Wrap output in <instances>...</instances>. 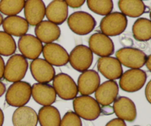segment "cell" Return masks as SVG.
I'll return each instance as SVG.
<instances>
[{
  "label": "cell",
  "instance_id": "1",
  "mask_svg": "<svg viewBox=\"0 0 151 126\" xmlns=\"http://www.w3.org/2000/svg\"><path fill=\"white\" fill-rule=\"evenodd\" d=\"M75 113L86 120H95L101 114V107L97 100L89 95L76 97L73 100Z\"/></svg>",
  "mask_w": 151,
  "mask_h": 126
},
{
  "label": "cell",
  "instance_id": "2",
  "mask_svg": "<svg viewBox=\"0 0 151 126\" xmlns=\"http://www.w3.org/2000/svg\"><path fill=\"white\" fill-rule=\"evenodd\" d=\"M31 97V85L25 81H18L10 86L5 94L7 104L13 107L24 106Z\"/></svg>",
  "mask_w": 151,
  "mask_h": 126
},
{
  "label": "cell",
  "instance_id": "3",
  "mask_svg": "<svg viewBox=\"0 0 151 126\" xmlns=\"http://www.w3.org/2000/svg\"><path fill=\"white\" fill-rule=\"evenodd\" d=\"M69 29L79 35H86L92 32L97 22L95 19L89 13L84 11H77L72 13L67 18Z\"/></svg>",
  "mask_w": 151,
  "mask_h": 126
},
{
  "label": "cell",
  "instance_id": "4",
  "mask_svg": "<svg viewBox=\"0 0 151 126\" xmlns=\"http://www.w3.org/2000/svg\"><path fill=\"white\" fill-rule=\"evenodd\" d=\"M128 19L120 12H113L102 19L100 27L102 33L107 36H116L122 34L128 26Z\"/></svg>",
  "mask_w": 151,
  "mask_h": 126
},
{
  "label": "cell",
  "instance_id": "5",
  "mask_svg": "<svg viewBox=\"0 0 151 126\" xmlns=\"http://www.w3.org/2000/svg\"><path fill=\"white\" fill-rule=\"evenodd\" d=\"M28 69V62L22 55H13L4 66L3 78L8 82L21 81L26 75Z\"/></svg>",
  "mask_w": 151,
  "mask_h": 126
},
{
  "label": "cell",
  "instance_id": "6",
  "mask_svg": "<svg viewBox=\"0 0 151 126\" xmlns=\"http://www.w3.org/2000/svg\"><path fill=\"white\" fill-rule=\"evenodd\" d=\"M52 87L60 98L64 100H74L78 94V86L72 78L65 73H59L52 80Z\"/></svg>",
  "mask_w": 151,
  "mask_h": 126
},
{
  "label": "cell",
  "instance_id": "7",
  "mask_svg": "<svg viewBox=\"0 0 151 126\" xmlns=\"http://www.w3.org/2000/svg\"><path fill=\"white\" fill-rule=\"evenodd\" d=\"M147 78L145 71L140 69H131L122 73L119 78V86L127 92H135L144 86Z\"/></svg>",
  "mask_w": 151,
  "mask_h": 126
},
{
  "label": "cell",
  "instance_id": "8",
  "mask_svg": "<svg viewBox=\"0 0 151 126\" xmlns=\"http://www.w3.org/2000/svg\"><path fill=\"white\" fill-rule=\"evenodd\" d=\"M147 55L139 49L124 47L116 53V58L120 63L131 69H140L145 65Z\"/></svg>",
  "mask_w": 151,
  "mask_h": 126
},
{
  "label": "cell",
  "instance_id": "9",
  "mask_svg": "<svg viewBox=\"0 0 151 126\" xmlns=\"http://www.w3.org/2000/svg\"><path fill=\"white\" fill-rule=\"evenodd\" d=\"M93 53L86 45H78L71 51L69 61L73 69L80 72L88 70L93 62Z\"/></svg>",
  "mask_w": 151,
  "mask_h": 126
},
{
  "label": "cell",
  "instance_id": "10",
  "mask_svg": "<svg viewBox=\"0 0 151 126\" xmlns=\"http://www.w3.org/2000/svg\"><path fill=\"white\" fill-rule=\"evenodd\" d=\"M88 48L100 57L111 56L114 53V44L111 38L102 32H96L88 39Z\"/></svg>",
  "mask_w": 151,
  "mask_h": 126
},
{
  "label": "cell",
  "instance_id": "11",
  "mask_svg": "<svg viewBox=\"0 0 151 126\" xmlns=\"http://www.w3.org/2000/svg\"><path fill=\"white\" fill-rule=\"evenodd\" d=\"M43 56L52 66H63L69 62V53L64 47L56 43H50L43 46Z\"/></svg>",
  "mask_w": 151,
  "mask_h": 126
},
{
  "label": "cell",
  "instance_id": "12",
  "mask_svg": "<svg viewBox=\"0 0 151 126\" xmlns=\"http://www.w3.org/2000/svg\"><path fill=\"white\" fill-rule=\"evenodd\" d=\"M18 47L25 58L35 60L38 58L42 53L43 44L35 35L25 34L19 38Z\"/></svg>",
  "mask_w": 151,
  "mask_h": 126
},
{
  "label": "cell",
  "instance_id": "13",
  "mask_svg": "<svg viewBox=\"0 0 151 126\" xmlns=\"http://www.w3.org/2000/svg\"><path fill=\"white\" fill-rule=\"evenodd\" d=\"M29 69L34 79L40 84H48L55 76V70L53 66L42 58L32 60Z\"/></svg>",
  "mask_w": 151,
  "mask_h": 126
},
{
  "label": "cell",
  "instance_id": "14",
  "mask_svg": "<svg viewBox=\"0 0 151 126\" xmlns=\"http://www.w3.org/2000/svg\"><path fill=\"white\" fill-rule=\"evenodd\" d=\"M95 100L100 106L109 107L117 98L119 86L116 81H107L99 86L95 91Z\"/></svg>",
  "mask_w": 151,
  "mask_h": 126
},
{
  "label": "cell",
  "instance_id": "15",
  "mask_svg": "<svg viewBox=\"0 0 151 126\" xmlns=\"http://www.w3.org/2000/svg\"><path fill=\"white\" fill-rule=\"evenodd\" d=\"M98 71L109 81L119 79L123 73L122 64L116 58L101 57L97 61Z\"/></svg>",
  "mask_w": 151,
  "mask_h": 126
},
{
  "label": "cell",
  "instance_id": "16",
  "mask_svg": "<svg viewBox=\"0 0 151 126\" xmlns=\"http://www.w3.org/2000/svg\"><path fill=\"white\" fill-rule=\"evenodd\" d=\"M31 96L37 103L47 106H51L55 102L57 94L51 85L38 83L31 86Z\"/></svg>",
  "mask_w": 151,
  "mask_h": 126
},
{
  "label": "cell",
  "instance_id": "17",
  "mask_svg": "<svg viewBox=\"0 0 151 126\" xmlns=\"http://www.w3.org/2000/svg\"><path fill=\"white\" fill-rule=\"evenodd\" d=\"M113 112L119 119L128 122H134L137 118L135 103L127 97H119L115 100Z\"/></svg>",
  "mask_w": 151,
  "mask_h": 126
},
{
  "label": "cell",
  "instance_id": "18",
  "mask_svg": "<svg viewBox=\"0 0 151 126\" xmlns=\"http://www.w3.org/2000/svg\"><path fill=\"white\" fill-rule=\"evenodd\" d=\"M24 11L27 23L32 26H36L42 22L45 16V4L43 0H26Z\"/></svg>",
  "mask_w": 151,
  "mask_h": 126
},
{
  "label": "cell",
  "instance_id": "19",
  "mask_svg": "<svg viewBox=\"0 0 151 126\" xmlns=\"http://www.w3.org/2000/svg\"><path fill=\"white\" fill-rule=\"evenodd\" d=\"M100 85L98 72L94 70H86L83 72L78 80V92L82 95H90L95 92Z\"/></svg>",
  "mask_w": 151,
  "mask_h": 126
},
{
  "label": "cell",
  "instance_id": "20",
  "mask_svg": "<svg viewBox=\"0 0 151 126\" xmlns=\"http://www.w3.org/2000/svg\"><path fill=\"white\" fill-rule=\"evenodd\" d=\"M68 13L69 8L64 0H52L46 7V17L57 25L62 24L67 19Z\"/></svg>",
  "mask_w": 151,
  "mask_h": 126
},
{
  "label": "cell",
  "instance_id": "21",
  "mask_svg": "<svg viewBox=\"0 0 151 126\" xmlns=\"http://www.w3.org/2000/svg\"><path fill=\"white\" fill-rule=\"evenodd\" d=\"M35 33L41 43L50 44L60 38V29L58 25L50 21H42L35 26Z\"/></svg>",
  "mask_w": 151,
  "mask_h": 126
},
{
  "label": "cell",
  "instance_id": "22",
  "mask_svg": "<svg viewBox=\"0 0 151 126\" xmlns=\"http://www.w3.org/2000/svg\"><path fill=\"white\" fill-rule=\"evenodd\" d=\"M2 27L9 35L21 37L25 35L29 30V24L25 19L19 16H10L3 19Z\"/></svg>",
  "mask_w": 151,
  "mask_h": 126
},
{
  "label": "cell",
  "instance_id": "23",
  "mask_svg": "<svg viewBox=\"0 0 151 126\" xmlns=\"http://www.w3.org/2000/svg\"><path fill=\"white\" fill-rule=\"evenodd\" d=\"M13 126H37L38 114L29 106L19 107L13 114Z\"/></svg>",
  "mask_w": 151,
  "mask_h": 126
},
{
  "label": "cell",
  "instance_id": "24",
  "mask_svg": "<svg viewBox=\"0 0 151 126\" xmlns=\"http://www.w3.org/2000/svg\"><path fill=\"white\" fill-rule=\"evenodd\" d=\"M118 7L120 13L131 18H138L146 11V6L142 0H119Z\"/></svg>",
  "mask_w": 151,
  "mask_h": 126
},
{
  "label": "cell",
  "instance_id": "25",
  "mask_svg": "<svg viewBox=\"0 0 151 126\" xmlns=\"http://www.w3.org/2000/svg\"><path fill=\"white\" fill-rule=\"evenodd\" d=\"M60 112L54 106H43L38 112V121L41 126H60Z\"/></svg>",
  "mask_w": 151,
  "mask_h": 126
},
{
  "label": "cell",
  "instance_id": "26",
  "mask_svg": "<svg viewBox=\"0 0 151 126\" xmlns=\"http://www.w3.org/2000/svg\"><path fill=\"white\" fill-rule=\"evenodd\" d=\"M134 38L138 41H147L151 38V22L146 18H139L132 27Z\"/></svg>",
  "mask_w": 151,
  "mask_h": 126
},
{
  "label": "cell",
  "instance_id": "27",
  "mask_svg": "<svg viewBox=\"0 0 151 126\" xmlns=\"http://www.w3.org/2000/svg\"><path fill=\"white\" fill-rule=\"evenodd\" d=\"M26 0H1L0 12L7 16H17L24 9Z\"/></svg>",
  "mask_w": 151,
  "mask_h": 126
},
{
  "label": "cell",
  "instance_id": "28",
  "mask_svg": "<svg viewBox=\"0 0 151 126\" xmlns=\"http://www.w3.org/2000/svg\"><path fill=\"white\" fill-rule=\"evenodd\" d=\"M86 2L91 11L100 16L109 14L114 8L112 0H86Z\"/></svg>",
  "mask_w": 151,
  "mask_h": 126
},
{
  "label": "cell",
  "instance_id": "29",
  "mask_svg": "<svg viewBox=\"0 0 151 126\" xmlns=\"http://www.w3.org/2000/svg\"><path fill=\"white\" fill-rule=\"evenodd\" d=\"M16 44L13 36L4 31H0V55L10 56L16 51Z\"/></svg>",
  "mask_w": 151,
  "mask_h": 126
},
{
  "label": "cell",
  "instance_id": "30",
  "mask_svg": "<svg viewBox=\"0 0 151 126\" xmlns=\"http://www.w3.org/2000/svg\"><path fill=\"white\" fill-rule=\"evenodd\" d=\"M60 126H82L81 117L74 112H68L60 120Z\"/></svg>",
  "mask_w": 151,
  "mask_h": 126
},
{
  "label": "cell",
  "instance_id": "31",
  "mask_svg": "<svg viewBox=\"0 0 151 126\" xmlns=\"http://www.w3.org/2000/svg\"><path fill=\"white\" fill-rule=\"evenodd\" d=\"M64 1L67 4L68 7L72 8H79L83 5L86 0H64Z\"/></svg>",
  "mask_w": 151,
  "mask_h": 126
},
{
  "label": "cell",
  "instance_id": "32",
  "mask_svg": "<svg viewBox=\"0 0 151 126\" xmlns=\"http://www.w3.org/2000/svg\"><path fill=\"white\" fill-rule=\"evenodd\" d=\"M106 126H127L125 122L122 120L119 119V118H115V119L111 120L109 121Z\"/></svg>",
  "mask_w": 151,
  "mask_h": 126
},
{
  "label": "cell",
  "instance_id": "33",
  "mask_svg": "<svg viewBox=\"0 0 151 126\" xmlns=\"http://www.w3.org/2000/svg\"><path fill=\"white\" fill-rule=\"evenodd\" d=\"M145 93V97L146 98H147V101L150 103H151V81H150L148 83H147V86H146Z\"/></svg>",
  "mask_w": 151,
  "mask_h": 126
},
{
  "label": "cell",
  "instance_id": "34",
  "mask_svg": "<svg viewBox=\"0 0 151 126\" xmlns=\"http://www.w3.org/2000/svg\"><path fill=\"white\" fill-rule=\"evenodd\" d=\"M4 66H5V63H4V59L0 55V79L3 78L4 77Z\"/></svg>",
  "mask_w": 151,
  "mask_h": 126
},
{
  "label": "cell",
  "instance_id": "35",
  "mask_svg": "<svg viewBox=\"0 0 151 126\" xmlns=\"http://www.w3.org/2000/svg\"><path fill=\"white\" fill-rule=\"evenodd\" d=\"M145 64L146 66H147V69H148L150 72H151V55L147 56Z\"/></svg>",
  "mask_w": 151,
  "mask_h": 126
},
{
  "label": "cell",
  "instance_id": "36",
  "mask_svg": "<svg viewBox=\"0 0 151 126\" xmlns=\"http://www.w3.org/2000/svg\"><path fill=\"white\" fill-rule=\"evenodd\" d=\"M6 91V87L5 85L3 84L1 81H0V97L4 94V92Z\"/></svg>",
  "mask_w": 151,
  "mask_h": 126
},
{
  "label": "cell",
  "instance_id": "37",
  "mask_svg": "<svg viewBox=\"0 0 151 126\" xmlns=\"http://www.w3.org/2000/svg\"><path fill=\"white\" fill-rule=\"evenodd\" d=\"M4 113H3L2 110L0 108V126H2L4 124Z\"/></svg>",
  "mask_w": 151,
  "mask_h": 126
},
{
  "label": "cell",
  "instance_id": "38",
  "mask_svg": "<svg viewBox=\"0 0 151 126\" xmlns=\"http://www.w3.org/2000/svg\"><path fill=\"white\" fill-rule=\"evenodd\" d=\"M2 22H3V16L0 13V26H1V24H2Z\"/></svg>",
  "mask_w": 151,
  "mask_h": 126
},
{
  "label": "cell",
  "instance_id": "39",
  "mask_svg": "<svg viewBox=\"0 0 151 126\" xmlns=\"http://www.w3.org/2000/svg\"><path fill=\"white\" fill-rule=\"evenodd\" d=\"M135 126H138V125H135Z\"/></svg>",
  "mask_w": 151,
  "mask_h": 126
}]
</instances>
